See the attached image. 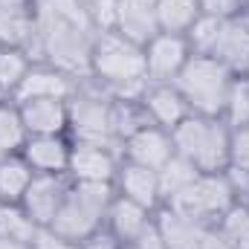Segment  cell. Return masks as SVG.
Here are the masks:
<instances>
[{"label": "cell", "instance_id": "4316f807", "mask_svg": "<svg viewBox=\"0 0 249 249\" xmlns=\"http://www.w3.org/2000/svg\"><path fill=\"white\" fill-rule=\"evenodd\" d=\"M220 29H223V20L217 18H209V15H200L191 29L186 32V41H188V50L191 55H212L217 38H220Z\"/></svg>", "mask_w": 249, "mask_h": 249}, {"label": "cell", "instance_id": "ba28073f", "mask_svg": "<svg viewBox=\"0 0 249 249\" xmlns=\"http://www.w3.org/2000/svg\"><path fill=\"white\" fill-rule=\"evenodd\" d=\"M75 183H113L119 174V157L110 145L75 142L70 154V171Z\"/></svg>", "mask_w": 249, "mask_h": 249}, {"label": "cell", "instance_id": "d590c367", "mask_svg": "<svg viewBox=\"0 0 249 249\" xmlns=\"http://www.w3.org/2000/svg\"><path fill=\"white\" fill-rule=\"evenodd\" d=\"M119 249H139V247H136V244L130 241V244H122V247H119Z\"/></svg>", "mask_w": 249, "mask_h": 249}, {"label": "cell", "instance_id": "603a6c76", "mask_svg": "<svg viewBox=\"0 0 249 249\" xmlns=\"http://www.w3.org/2000/svg\"><path fill=\"white\" fill-rule=\"evenodd\" d=\"M29 70H32V58L23 47H3L0 44V96L12 99Z\"/></svg>", "mask_w": 249, "mask_h": 249}, {"label": "cell", "instance_id": "d6986e66", "mask_svg": "<svg viewBox=\"0 0 249 249\" xmlns=\"http://www.w3.org/2000/svg\"><path fill=\"white\" fill-rule=\"evenodd\" d=\"M151 209H145V206H139V203H133V200H127L122 194H116L113 197V203H110V209H107V229L122 241V244H130V241H136L139 235H142V229L151 223Z\"/></svg>", "mask_w": 249, "mask_h": 249}, {"label": "cell", "instance_id": "4fadbf2b", "mask_svg": "<svg viewBox=\"0 0 249 249\" xmlns=\"http://www.w3.org/2000/svg\"><path fill=\"white\" fill-rule=\"evenodd\" d=\"M35 38V3L32 0H0V44L29 47Z\"/></svg>", "mask_w": 249, "mask_h": 249}, {"label": "cell", "instance_id": "3957f363", "mask_svg": "<svg viewBox=\"0 0 249 249\" xmlns=\"http://www.w3.org/2000/svg\"><path fill=\"white\" fill-rule=\"evenodd\" d=\"M232 81H235V72L226 64H220L212 55H191L174 84L183 93L191 113L223 119V107H226Z\"/></svg>", "mask_w": 249, "mask_h": 249}, {"label": "cell", "instance_id": "6da1fadb", "mask_svg": "<svg viewBox=\"0 0 249 249\" xmlns=\"http://www.w3.org/2000/svg\"><path fill=\"white\" fill-rule=\"evenodd\" d=\"M90 72L107 84L116 99L124 102H142L148 90V72H145V47L133 44L119 32L96 35L93 53H90Z\"/></svg>", "mask_w": 249, "mask_h": 249}, {"label": "cell", "instance_id": "277c9868", "mask_svg": "<svg viewBox=\"0 0 249 249\" xmlns=\"http://www.w3.org/2000/svg\"><path fill=\"white\" fill-rule=\"evenodd\" d=\"M165 206L174 209L177 214L188 217V220H197V223L209 226V223H217L235 206V188L229 183L226 171L200 174L188 188L177 191L174 197H168Z\"/></svg>", "mask_w": 249, "mask_h": 249}, {"label": "cell", "instance_id": "1f68e13d", "mask_svg": "<svg viewBox=\"0 0 249 249\" xmlns=\"http://www.w3.org/2000/svg\"><path fill=\"white\" fill-rule=\"evenodd\" d=\"M32 249H81V244L75 241H67L64 235L53 232L50 226H41L32 238Z\"/></svg>", "mask_w": 249, "mask_h": 249}, {"label": "cell", "instance_id": "f35d334b", "mask_svg": "<svg viewBox=\"0 0 249 249\" xmlns=\"http://www.w3.org/2000/svg\"><path fill=\"white\" fill-rule=\"evenodd\" d=\"M32 3H35V0H32Z\"/></svg>", "mask_w": 249, "mask_h": 249}, {"label": "cell", "instance_id": "d4e9b609", "mask_svg": "<svg viewBox=\"0 0 249 249\" xmlns=\"http://www.w3.org/2000/svg\"><path fill=\"white\" fill-rule=\"evenodd\" d=\"M41 226L23 212V206H15V203H0V238L6 241H20V244H29L32 247V238Z\"/></svg>", "mask_w": 249, "mask_h": 249}, {"label": "cell", "instance_id": "8d00e7d4", "mask_svg": "<svg viewBox=\"0 0 249 249\" xmlns=\"http://www.w3.org/2000/svg\"><path fill=\"white\" fill-rule=\"evenodd\" d=\"M244 75H249V64H247V72H244Z\"/></svg>", "mask_w": 249, "mask_h": 249}, {"label": "cell", "instance_id": "9c48e42d", "mask_svg": "<svg viewBox=\"0 0 249 249\" xmlns=\"http://www.w3.org/2000/svg\"><path fill=\"white\" fill-rule=\"evenodd\" d=\"M67 191H70L67 174H35L20 206L38 226H50L61 203L67 200Z\"/></svg>", "mask_w": 249, "mask_h": 249}, {"label": "cell", "instance_id": "ffe728a7", "mask_svg": "<svg viewBox=\"0 0 249 249\" xmlns=\"http://www.w3.org/2000/svg\"><path fill=\"white\" fill-rule=\"evenodd\" d=\"M32 180H35V171L20 154L0 160V203L20 206L29 186H32Z\"/></svg>", "mask_w": 249, "mask_h": 249}, {"label": "cell", "instance_id": "74e56055", "mask_svg": "<svg viewBox=\"0 0 249 249\" xmlns=\"http://www.w3.org/2000/svg\"><path fill=\"white\" fill-rule=\"evenodd\" d=\"M0 99H3V96H0Z\"/></svg>", "mask_w": 249, "mask_h": 249}, {"label": "cell", "instance_id": "7402d4cb", "mask_svg": "<svg viewBox=\"0 0 249 249\" xmlns=\"http://www.w3.org/2000/svg\"><path fill=\"white\" fill-rule=\"evenodd\" d=\"M197 18H200V3L197 0H157L160 32L186 35Z\"/></svg>", "mask_w": 249, "mask_h": 249}, {"label": "cell", "instance_id": "cb8c5ba5", "mask_svg": "<svg viewBox=\"0 0 249 249\" xmlns=\"http://www.w3.org/2000/svg\"><path fill=\"white\" fill-rule=\"evenodd\" d=\"M157 177H160V197L168 200V197H174L177 191H183V188L191 186V183L200 177V171H197V165H194L191 160L174 154V157L157 171Z\"/></svg>", "mask_w": 249, "mask_h": 249}, {"label": "cell", "instance_id": "52a82bcc", "mask_svg": "<svg viewBox=\"0 0 249 249\" xmlns=\"http://www.w3.org/2000/svg\"><path fill=\"white\" fill-rule=\"evenodd\" d=\"M122 157L124 162L133 165H145L160 171L171 157H174V142H171V130L157 127V124H142L139 130H133L122 142Z\"/></svg>", "mask_w": 249, "mask_h": 249}, {"label": "cell", "instance_id": "d6a6232c", "mask_svg": "<svg viewBox=\"0 0 249 249\" xmlns=\"http://www.w3.org/2000/svg\"><path fill=\"white\" fill-rule=\"evenodd\" d=\"M119 247H122V241L110 229H99L87 241H81V249H119Z\"/></svg>", "mask_w": 249, "mask_h": 249}, {"label": "cell", "instance_id": "836d02e7", "mask_svg": "<svg viewBox=\"0 0 249 249\" xmlns=\"http://www.w3.org/2000/svg\"><path fill=\"white\" fill-rule=\"evenodd\" d=\"M0 249H32L29 244H20V241H6L0 238Z\"/></svg>", "mask_w": 249, "mask_h": 249}, {"label": "cell", "instance_id": "8fae6325", "mask_svg": "<svg viewBox=\"0 0 249 249\" xmlns=\"http://www.w3.org/2000/svg\"><path fill=\"white\" fill-rule=\"evenodd\" d=\"M18 107L29 136H64L70 130V102L29 99V102H18Z\"/></svg>", "mask_w": 249, "mask_h": 249}, {"label": "cell", "instance_id": "f1b7e54d", "mask_svg": "<svg viewBox=\"0 0 249 249\" xmlns=\"http://www.w3.org/2000/svg\"><path fill=\"white\" fill-rule=\"evenodd\" d=\"M87 18L96 35L119 29V0H87Z\"/></svg>", "mask_w": 249, "mask_h": 249}, {"label": "cell", "instance_id": "44dd1931", "mask_svg": "<svg viewBox=\"0 0 249 249\" xmlns=\"http://www.w3.org/2000/svg\"><path fill=\"white\" fill-rule=\"evenodd\" d=\"M29 142V130L20 119V107L12 99H0V160L23 154Z\"/></svg>", "mask_w": 249, "mask_h": 249}, {"label": "cell", "instance_id": "9a60e30c", "mask_svg": "<svg viewBox=\"0 0 249 249\" xmlns=\"http://www.w3.org/2000/svg\"><path fill=\"white\" fill-rule=\"evenodd\" d=\"M212 58L226 64L235 75H244L249 64V23L238 15L232 20H223L220 38L212 50Z\"/></svg>", "mask_w": 249, "mask_h": 249}, {"label": "cell", "instance_id": "7c38bea8", "mask_svg": "<svg viewBox=\"0 0 249 249\" xmlns=\"http://www.w3.org/2000/svg\"><path fill=\"white\" fill-rule=\"evenodd\" d=\"M142 110H145L148 122L157 127H165V130H174L191 113L177 84H148V90L142 96Z\"/></svg>", "mask_w": 249, "mask_h": 249}, {"label": "cell", "instance_id": "5b68a950", "mask_svg": "<svg viewBox=\"0 0 249 249\" xmlns=\"http://www.w3.org/2000/svg\"><path fill=\"white\" fill-rule=\"evenodd\" d=\"M70 133L75 142L113 148V142H119L113 133V99L75 93L70 99Z\"/></svg>", "mask_w": 249, "mask_h": 249}, {"label": "cell", "instance_id": "e0dca14e", "mask_svg": "<svg viewBox=\"0 0 249 249\" xmlns=\"http://www.w3.org/2000/svg\"><path fill=\"white\" fill-rule=\"evenodd\" d=\"M119 186V194L145 206V209H154L162 197H160V177L154 168H145V165H133V162H122L119 165V174L113 180Z\"/></svg>", "mask_w": 249, "mask_h": 249}, {"label": "cell", "instance_id": "ac0fdd59", "mask_svg": "<svg viewBox=\"0 0 249 249\" xmlns=\"http://www.w3.org/2000/svg\"><path fill=\"white\" fill-rule=\"evenodd\" d=\"M154 223H157V229H160V235H162L165 249H200L203 235H206V229H209V226H203V223H197V220H188L183 214H177V212L168 209V206L157 214Z\"/></svg>", "mask_w": 249, "mask_h": 249}, {"label": "cell", "instance_id": "83f0119b", "mask_svg": "<svg viewBox=\"0 0 249 249\" xmlns=\"http://www.w3.org/2000/svg\"><path fill=\"white\" fill-rule=\"evenodd\" d=\"M223 119H226L229 127L249 124V75H235V81L229 87V96H226Z\"/></svg>", "mask_w": 249, "mask_h": 249}, {"label": "cell", "instance_id": "484cf974", "mask_svg": "<svg viewBox=\"0 0 249 249\" xmlns=\"http://www.w3.org/2000/svg\"><path fill=\"white\" fill-rule=\"evenodd\" d=\"M214 229L232 249H249V203H235Z\"/></svg>", "mask_w": 249, "mask_h": 249}, {"label": "cell", "instance_id": "8992f818", "mask_svg": "<svg viewBox=\"0 0 249 249\" xmlns=\"http://www.w3.org/2000/svg\"><path fill=\"white\" fill-rule=\"evenodd\" d=\"M191 58L186 35L160 32L145 44V72L151 84H174Z\"/></svg>", "mask_w": 249, "mask_h": 249}, {"label": "cell", "instance_id": "5bb4252c", "mask_svg": "<svg viewBox=\"0 0 249 249\" xmlns=\"http://www.w3.org/2000/svg\"><path fill=\"white\" fill-rule=\"evenodd\" d=\"M70 154H72V145L64 136H29L20 157L32 165L35 174H67Z\"/></svg>", "mask_w": 249, "mask_h": 249}, {"label": "cell", "instance_id": "4dcf8cb0", "mask_svg": "<svg viewBox=\"0 0 249 249\" xmlns=\"http://www.w3.org/2000/svg\"><path fill=\"white\" fill-rule=\"evenodd\" d=\"M197 3H200V15H209L217 20H232L247 6V0H197Z\"/></svg>", "mask_w": 249, "mask_h": 249}, {"label": "cell", "instance_id": "f546056e", "mask_svg": "<svg viewBox=\"0 0 249 249\" xmlns=\"http://www.w3.org/2000/svg\"><path fill=\"white\" fill-rule=\"evenodd\" d=\"M229 168L249 171V124L232 127L229 133Z\"/></svg>", "mask_w": 249, "mask_h": 249}, {"label": "cell", "instance_id": "7a4b0ae2", "mask_svg": "<svg viewBox=\"0 0 249 249\" xmlns=\"http://www.w3.org/2000/svg\"><path fill=\"white\" fill-rule=\"evenodd\" d=\"M229 133L232 127L220 116L188 113L171 130L174 154L191 160L200 174H220L229 168Z\"/></svg>", "mask_w": 249, "mask_h": 249}, {"label": "cell", "instance_id": "30bf717a", "mask_svg": "<svg viewBox=\"0 0 249 249\" xmlns=\"http://www.w3.org/2000/svg\"><path fill=\"white\" fill-rule=\"evenodd\" d=\"M75 81L72 75H67L61 70L50 67V64H32V70L26 72V78L20 81V87L15 90L12 102H29V99H61L70 102L75 96Z\"/></svg>", "mask_w": 249, "mask_h": 249}, {"label": "cell", "instance_id": "e575fe53", "mask_svg": "<svg viewBox=\"0 0 249 249\" xmlns=\"http://www.w3.org/2000/svg\"><path fill=\"white\" fill-rule=\"evenodd\" d=\"M241 18H244V20L249 23V0H247V6H244V12H241Z\"/></svg>", "mask_w": 249, "mask_h": 249}, {"label": "cell", "instance_id": "2e32d148", "mask_svg": "<svg viewBox=\"0 0 249 249\" xmlns=\"http://www.w3.org/2000/svg\"><path fill=\"white\" fill-rule=\"evenodd\" d=\"M119 35L145 47L154 35H160L157 23V0H119Z\"/></svg>", "mask_w": 249, "mask_h": 249}]
</instances>
